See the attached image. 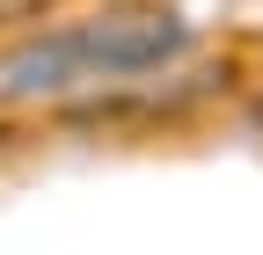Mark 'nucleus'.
I'll use <instances>...</instances> for the list:
<instances>
[{
    "mask_svg": "<svg viewBox=\"0 0 263 255\" xmlns=\"http://www.w3.org/2000/svg\"><path fill=\"white\" fill-rule=\"evenodd\" d=\"M29 8H44V0H0V22H22Z\"/></svg>",
    "mask_w": 263,
    "mask_h": 255,
    "instance_id": "obj_2",
    "label": "nucleus"
},
{
    "mask_svg": "<svg viewBox=\"0 0 263 255\" xmlns=\"http://www.w3.org/2000/svg\"><path fill=\"white\" fill-rule=\"evenodd\" d=\"M183 51V22L176 15H103L81 29L29 44L8 58V95H73V88H110V80H139L154 66H168Z\"/></svg>",
    "mask_w": 263,
    "mask_h": 255,
    "instance_id": "obj_1",
    "label": "nucleus"
}]
</instances>
